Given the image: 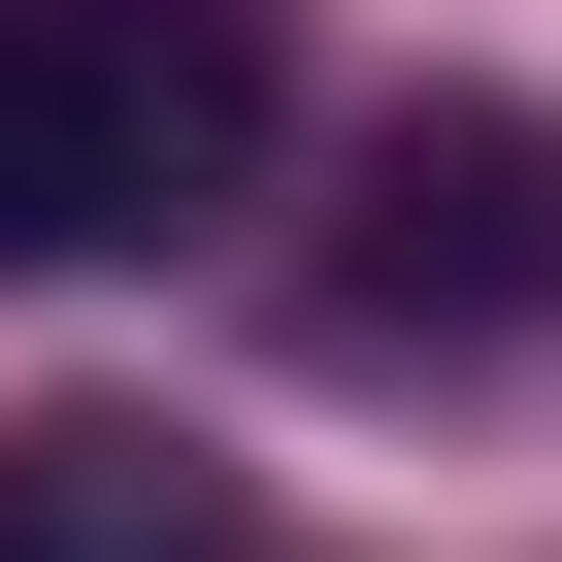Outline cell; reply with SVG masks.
Returning <instances> with one entry per match:
<instances>
[{
    "label": "cell",
    "mask_w": 562,
    "mask_h": 562,
    "mask_svg": "<svg viewBox=\"0 0 562 562\" xmlns=\"http://www.w3.org/2000/svg\"><path fill=\"white\" fill-rule=\"evenodd\" d=\"M299 34L265 0H0V265H133L265 166Z\"/></svg>",
    "instance_id": "6da1fadb"
},
{
    "label": "cell",
    "mask_w": 562,
    "mask_h": 562,
    "mask_svg": "<svg viewBox=\"0 0 562 562\" xmlns=\"http://www.w3.org/2000/svg\"><path fill=\"white\" fill-rule=\"evenodd\" d=\"M529 299H562V133L529 100H430L364 166V232H331V364H496Z\"/></svg>",
    "instance_id": "7a4b0ae2"
},
{
    "label": "cell",
    "mask_w": 562,
    "mask_h": 562,
    "mask_svg": "<svg viewBox=\"0 0 562 562\" xmlns=\"http://www.w3.org/2000/svg\"><path fill=\"white\" fill-rule=\"evenodd\" d=\"M0 562H232V463H166V430H0Z\"/></svg>",
    "instance_id": "3957f363"
}]
</instances>
